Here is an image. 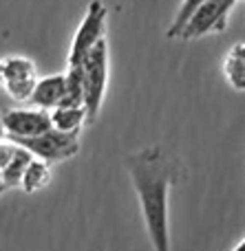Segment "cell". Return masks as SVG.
I'll use <instances>...</instances> for the list:
<instances>
[{
  "mask_svg": "<svg viewBox=\"0 0 245 251\" xmlns=\"http://www.w3.org/2000/svg\"><path fill=\"white\" fill-rule=\"evenodd\" d=\"M126 172L135 187L137 201L144 216L146 234L155 251H172L168 199L170 190L181 178V161L166 152L162 146H148L124 159Z\"/></svg>",
  "mask_w": 245,
  "mask_h": 251,
  "instance_id": "obj_1",
  "label": "cell"
},
{
  "mask_svg": "<svg viewBox=\"0 0 245 251\" xmlns=\"http://www.w3.org/2000/svg\"><path fill=\"white\" fill-rule=\"evenodd\" d=\"M80 66H82V79H84V108H86L88 124H93L102 110L106 86H109L110 53H109L106 38L100 40L88 51V55L84 57Z\"/></svg>",
  "mask_w": 245,
  "mask_h": 251,
  "instance_id": "obj_2",
  "label": "cell"
},
{
  "mask_svg": "<svg viewBox=\"0 0 245 251\" xmlns=\"http://www.w3.org/2000/svg\"><path fill=\"white\" fill-rule=\"evenodd\" d=\"M106 18H109V9L102 0H91L86 7L82 22H80L78 31L73 35V42L69 49V66L82 64V60L88 55L93 47L100 40L106 38Z\"/></svg>",
  "mask_w": 245,
  "mask_h": 251,
  "instance_id": "obj_3",
  "label": "cell"
},
{
  "mask_svg": "<svg viewBox=\"0 0 245 251\" xmlns=\"http://www.w3.org/2000/svg\"><path fill=\"white\" fill-rule=\"evenodd\" d=\"M16 143L22 148H27L35 159H42V161H47V163H60V161H66V159L78 154L80 134L60 132V130L51 128V130H47V132L38 134V137L18 139Z\"/></svg>",
  "mask_w": 245,
  "mask_h": 251,
  "instance_id": "obj_4",
  "label": "cell"
},
{
  "mask_svg": "<svg viewBox=\"0 0 245 251\" xmlns=\"http://www.w3.org/2000/svg\"><path fill=\"white\" fill-rule=\"evenodd\" d=\"M35 64L25 55H9L0 60V86L16 101H29L38 84Z\"/></svg>",
  "mask_w": 245,
  "mask_h": 251,
  "instance_id": "obj_5",
  "label": "cell"
},
{
  "mask_svg": "<svg viewBox=\"0 0 245 251\" xmlns=\"http://www.w3.org/2000/svg\"><path fill=\"white\" fill-rule=\"evenodd\" d=\"M234 4H237L234 0H206L192 13V18H190L188 25L181 31L179 40H197L208 33H221V31H225L230 11H232Z\"/></svg>",
  "mask_w": 245,
  "mask_h": 251,
  "instance_id": "obj_6",
  "label": "cell"
},
{
  "mask_svg": "<svg viewBox=\"0 0 245 251\" xmlns=\"http://www.w3.org/2000/svg\"><path fill=\"white\" fill-rule=\"evenodd\" d=\"M2 124L7 130V137L18 141V139H31L38 134L51 130V113L42 108H9L2 115Z\"/></svg>",
  "mask_w": 245,
  "mask_h": 251,
  "instance_id": "obj_7",
  "label": "cell"
},
{
  "mask_svg": "<svg viewBox=\"0 0 245 251\" xmlns=\"http://www.w3.org/2000/svg\"><path fill=\"white\" fill-rule=\"evenodd\" d=\"M64 100H66V75L55 73V75H47V77L38 79L29 101L35 108L53 110L64 104Z\"/></svg>",
  "mask_w": 245,
  "mask_h": 251,
  "instance_id": "obj_8",
  "label": "cell"
},
{
  "mask_svg": "<svg viewBox=\"0 0 245 251\" xmlns=\"http://www.w3.org/2000/svg\"><path fill=\"white\" fill-rule=\"evenodd\" d=\"M49 113H51V126L60 132L80 134V128L84 126V122H88L84 106H57Z\"/></svg>",
  "mask_w": 245,
  "mask_h": 251,
  "instance_id": "obj_9",
  "label": "cell"
},
{
  "mask_svg": "<svg viewBox=\"0 0 245 251\" xmlns=\"http://www.w3.org/2000/svg\"><path fill=\"white\" fill-rule=\"evenodd\" d=\"M49 183H51V163L33 156V161L29 163V168H27L25 176L20 181V187L27 194H33V192L44 190Z\"/></svg>",
  "mask_w": 245,
  "mask_h": 251,
  "instance_id": "obj_10",
  "label": "cell"
},
{
  "mask_svg": "<svg viewBox=\"0 0 245 251\" xmlns=\"http://www.w3.org/2000/svg\"><path fill=\"white\" fill-rule=\"evenodd\" d=\"M31 161H33V154H31L27 148L18 146L13 159L9 161V165L2 170V176H4V185H7V190H9V187L20 185V181H22V176H25V172H27V168H29Z\"/></svg>",
  "mask_w": 245,
  "mask_h": 251,
  "instance_id": "obj_11",
  "label": "cell"
},
{
  "mask_svg": "<svg viewBox=\"0 0 245 251\" xmlns=\"http://www.w3.org/2000/svg\"><path fill=\"white\" fill-rule=\"evenodd\" d=\"M203 2H206V0H184V2H181V7H179V11L175 13V20H172L170 29H168V33H166L168 38H170V40H179L184 26L188 25V20L192 18V13L197 11Z\"/></svg>",
  "mask_w": 245,
  "mask_h": 251,
  "instance_id": "obj_12",
  "label": "cell"
},
{
  "mask_svg": "<svg viewBox=\"0 0 245 251\" xmlns=\"http://www.w3.org/2000/svg\"><path fill=\"white\" fill-rule=\"evenodd\" d=\"M223 75L234 91H245V62L243 60H239L237 55L228 53V57L223 62Z\"/></svg>",
  "mask_w": 245,
  "mask_h": 251,
  "instance_id": "obj_13",
  "label": "cell"
},
{
  "mask_svg": "<svg viewBox=\"0 0 245 251\" xmlns=\"http://www.w3.org/2000/svg\"><path fill=\"white\" fill-rule=\"evenodd\" d=\"M18 150V143L16 141H0V170H4L9 165V161L13 159V154H16Z\"/></svg>",
  "mask_w": 245,
  "mask_h": 251,
  "instance_id": "obj_14",
  "label": "cell"
},
{
  "mask_svg": "<svg viewBox=\"0 0 245 251\" xmlns=\"http://www.w3.org/2000/svg\"><path fill=\"white\" fill-rule=\"evenodd\" d=\"M230 53H232V55H237L239 60H243V62H245V42L234 44V47L230 49Z\"/></svg>",
  "mask_w": 245,
  "mask_h": 251,
  "instance_id": "obj_15",
  "label": "cell"
},
{
  "mask_svg": "<svg viewBox=\"0 0 245 251\" xmlns=\"http://www.w3.org/2000/svg\"><path fill=\"white\" fill-rule=\"evenodd\" d=\"M7 137V130H4V124H2V117H0V141H4Z\"/></svg>",
  "mask_w": 245,
  "mask_h": 251,
  "instance_id": "obj_16",
  "label": "cell"
},
{
  "mask_svg": "<svg viewBox=\"0 0 245 251\" xmlns=\"http://www.w3.org/2000/svg\"><path fill=\"white\" fill-rule=\"evenodd\" d=\"M4 190H7V185H4V176H2V170H0V196L4 194Z\"/></svg>",
  "mask_w": 245,
  "mask_h": 251,
  "instance_id": "obj_17",
  "label": "cell"
},
{
  "mask_svg": "<svg viewBox=\"0 0 245 251\" xmlns=\"http://www.w3.org/2000/svg\"><path fill=\"white\" fill-rule=\"evenodd\" d=\"M232 251H245V238H243L241 243H239V245H237V247H234Z\"/></svg>",
  "mask_w": 245,
  "mask_h": 251,
  "instance_id": "obj_18",
  "label": "cell"
},
{
  "mask_svg": "<svg viewBox=\"0 0 245 251\" xmlns=\"http://www.w3.org/2000/svg\"><path fill=\"white\" fill-rule=\"evenodd\" d=\"M234 2H239V0H234Z\"/></svg>",
  "mask_w": 245,
  "mask_h": 251,
  "instance_id": "obj_19",
  "label": "cell"
}]
</instances>
